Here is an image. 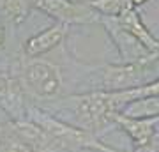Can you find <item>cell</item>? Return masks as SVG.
<instances>
[{"instance_id": "6da1fadb", "label": "cell", "mask_w": 159, "mask_h": 152, "mask_svg": "<svg viewBox=\"0 0 159 152\" xmlns=\"http://www.w3.org/2000/svg\"><path fill=\"white\" fill-rule=\"evenodd\" d=\"M11 73L21 85L25 97L30 104L55 103L64 92V74L55 62L44 58L21 57L12 64Z\"/></svg>"}, {"instance_id": "7a4b0ae2", "label": "cell", "mask_w": 159, "mask_h": 152, "mask_svg": "<svg viewBox=\"0 0 159 152\" xmlns=\"http://www.w3.org/2000/svg\"><path fill=\"white\" fill-rule=\"evenodd\" d=\"M29 120L48 133V135L62 147L64 152H80V150H89V152H124L119 149H113L111 145L96 136L94 133L78 127L71 124L64 118H58L57 115L46 112L41 106L30 104L29 106Z\"/></svg>"}, {"instance_id": "3957f363", "label": "cell", "mask_w": 159, "mask_h": 152, "mask_svg": "<svg viewBox=\"0 0 159 152\" xmlns=\"http://www.w3.org/2000/svg\"><path fill=\"white\" fill-rule=\"evenodd\" d=\"M55 106L69 110L74 115L71 124L90 131L99 138L108 127L115 126L113 115L117 112L110 101V92L106 90H89L83 94L67 96L55 101Z\"/></svg>"}, {"instance_id": "277c9868", "label": "cell", "mask_w": 159, "mask_h": 152, "mask_svg": "<svg viewBox=\"0 0 159 152\" xmlns=\"http://www.w3.org/2000/svg\"><path fill=\"white\" fill-rule=\"evenodd\" d=\"M157 58L152 62H120L108 64L99 69V87L96 90H106V92H119L140 87L143 83L154 81L157 78L156 69Z\"/></svg>"}, {"instance_id": "5b68a950", "label": "cell", "mask_w": 159, "mask_h": 152, "mask_svg": "<svg viewBox=\"0 0 159 152\" xmlns=\"http://www.w3.org/2000/svg\"><path fill=\"white\" fill-rule=\"evenodd\" d=\"M32 2L34 9L48 14L57 23L85 25V23H97L101 18L83 0H32Z\"/></svg>"}, {"instance_id": "8992f818", "label": "cell", "mask_w": 159, "mask_h": 152, "mask_svg": "<svg viewBox=\"0 0 159 152\" xmlns=\"http://www.w3.org/2000/svg\"><path fill=\"white\" fill-rule=\"evenodd\" d=\"M0 136H11L29 145L35 152H64L62 147L53 140L43 127L32 120H7L0 124Z\"/></svg>"}, {"instance_id": "52a82bcc", "label": "cell", "mask_w": 159, "mask_h": 152, "mask_svg": "<svg viewBox=\"0 0 159 152\" xmlns=\"http://www.w3.org/2000/svg\"><path fill=\"white\" fill-rule=\"evenodd\" d=\"M99 23L104 25L106 32L110 34L113 44L117 46L120 57H122V62H152L156 58H159L157 55L148 53L140 43H138L129 32H125L124 28L119 25L117 18H99Z\"/></svg>"}, {"instance_id": "ba28073f", "label": "cell", "mask_w": 159, "mask_h": 152, "mask_svg": "<svg viewBox=\"0 0 159 152\" xmlns=\"http://www.w3.org/2000/svg\"><path fill=\"white\" fill-rule=\"evenodd\" d=\"M30 103L25 97L18 78L9 71L0 73V110L6 113L9 120H25L29 117Z\"/></svg>"}, {"instance_id": "9c48e42d", "label": "cell", "mask_w": 159, "mask_h": 152, "mask_svg": "<svg viewBox=\"0 0 159 152\" xmlns=\"http://www.w3.org/2000/svg\"><path fill=\"white\" fill-rule=\"evenodd\" d=\"M69 34V25L66 23H53L51 27H46L37 34L30 35L23 44V57L27 58H39L46 55L48 51H53L55 48L64 44Z\"/></svg>"}, {"instance_id": "30bf717a", "label": "cell", "mask_w": 159, "mask_h": 152, "mask_svg": "<svg viewBox=\"0 0 159 152\" xmlns=\"http://www.w3.org/2000/svg\"><path fill=\"white\" fill-rule=\"evenodd\" d=\"M159 117H127L122 113H115L113 115V124L115 127H119L120 131H124L125 135L131 138V141L134 143L136 149H142L150 141V138L156 133Z\"/></svg>"}, {"instance_id": "8fae6325", "label": "cell", "mask_w": 159, "mask_h": 152, "mask_svg": "<svg viewBox=\"0 0 159 152\" xmlns=\"http://www.w3.org/2000/svg\"><path fill=\"white\" fill-rule=\"evenodd\" d=\"M117 21H119L120 27L124 28L125 32H129V34L133 35V37H134L148 53L159 57V39L154 37L152 32L145 27V23H143L138 9L127 11L125 14H122L120 18H117Z\"/></svg>"}, {"instance_id": "7c38bea8", "label": "cell", "mask_w": 159, "mask_h": 152, "mask_svg": "<svg viewBox=\"0 0 159 152\" xmlns=\"http://www.w3.org/2000/svg\"><path fill=\"white\" fill-rule=\"evenodd\" d=\"M34 9L32 0H0V23L4 27L21 25Z\"/></svg>"}, {"instance_id": "4fadbf2b", "label": "cell", "mask_w": 159, "mask_h": 152, "mask_svg": "<svg viewBox=\"0 0 159 152\" xmlns=\"http://www.w3.org/2000/svg\"><path fill=\"white\" fill-rule=\"evenodd\" d=\"M90 6L99 16L104 18H120L131 9H136L131 0H83Z\"/></svg>"}, {"instance_id": "5bb4252c", "label": "cell", "mask_w": 159, "mask_h": 152, "mask_svg": "<svg viewBox=\"0 0 159 152\" xmlns=\"http://www.w3.org/2000/svg\"><path fill=\"white\" fill-rule=\"evenodd\" d=\"M120 113H122V115H127V117H136V118L159 117V96L145 97V99L131 103V104H127Z\"/></svg>"}, {"instance_id": "9a60e30c", "label": "cell", "mask_w": 159, "mask_h": 152, "mask_svg": "<svg viewBox=\"0 0 159 152\" xmlns=\"http://www.w3.org/2000/svg\"><path fill=\"white\" fill-rule=\"evenodd\" d=\"M0 152H35L29 145L11 136H0Z\"/></svg>"}, {"instance_id": "2e32d148", "label": "cell", "mask_w": 159, "mask_h": 152, "mask_svg": "<svg viewBox=\"0 0 159 152\" xmlns=\"http://www.w3.org/2000/svg\"><path fill=\"white\" fill-rule=\"evenodd\" d=\"M6 30H7V28L0 23V50L4 48V43H6Z\"/></svg>"}, {"instance_id": "e0dca14e", "label": "cell", "mask_w": 159, "mask_h": 152, "mask_svg": "<svg viewBox=\"0 0 159 152\" xmlns=\"http://www.w3.org/2000/svg\"><path fill=\"white\" fill-rule=\"evenodd\" d=\"M147 4H148L150 7H152L154 11H159V0H148Z\"/></svg>"}, {"instance_id": "ac0fdd59", "label": "cell", "mask_w": 159, "mask_h": 152, "mask_svg": "<svg viewBox=\"0 0 159 152\" xmlns=\"http://www.w3.org/2000/svg\"><path fill=\"white\" fill-rule=\"evenodd\" d=\"M131 2H133V6H134V7H136V9H138V7L145 6V4H147L148 0H131Z\"/></svg>"}]
</instances>
